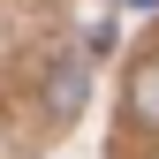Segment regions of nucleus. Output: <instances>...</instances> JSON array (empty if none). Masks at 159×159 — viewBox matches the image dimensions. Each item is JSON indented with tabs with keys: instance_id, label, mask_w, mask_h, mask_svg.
I'll return each instance as SVG.
<instances>
[{
	"instance_id": "obj_1",
	"label": "nucleus",
	"mask_w": 159,
	"mask_h": 159,
	"mask_svg": "<svg viewBox=\"0 0 159 159\" xmlns=\"http://www.w3.org/2000/svg\"><path fill=\"white\" fill-rule=\"evenodd\" d=\"M129 114L144 129H159V61H144V68L129 76Z\"/></svg>"
},
{
	"instance_id": "obj_2",
	"label": "nucleus",
	"mask_w": 159,
	"mask_h": 159,
	"mask_svg": "<svg viewBox=\"0 0 159 159\" xmlns=\"http://www.w3.org/2000/svg\"><path fill=\"white\" fill-rule=\"evenodd\" d=\"M76 106H84V61L68 53L61 76H53V114H76Z\"/></svg>"
},
{
	"instance_id": "obj_3",
	"label": "nucleus",
	"mask_w": 159,
	"mask_h": 159,
	"mask_svg": "<svg viewBox=\"0 0 159 159\" xmlns=\"http://www.w3.org/2000/svg\"><path fill=\"white\" fill-rule=\"evenodd\" d=\"M129 8H136V15H159V0H129Z\"/></svg>"
}]
</instances>
